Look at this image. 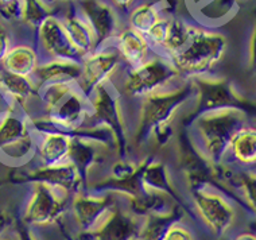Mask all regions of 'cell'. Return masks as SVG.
<instances>
[{"mask_svg":"<svg viewBox=\"0 0 256 240\" xmlns=\"http://www.w3.org/2000/svg\"><path fill=\"white\" fill-rule=\"evenodd\" d=\"M110 3H112V7L114 8H119L122 11H127L134 6L135 3V0H110Z\"/></svg>","mask_w":256,"mask_h":240,"instance_id":"34","label":"cell"},{"mask_svg":"<svg viewBox=\"0 0 256 240\" xmlns=\"http://www.w3.org/2000/svg\"><path fill=\"white\" fill-rule=\"evenodd\" d=\"M0 112H2V111H0Z\"/></svg>","mask_w":256,"mask_h":240,"instance_id":"41","label":"cell"},{"mask_svg":"<svg viewBox=\"0 0 256 240\" xmlns=\"http://www.w3.org/2000/svg\"><path fill=\"white\" fill-rule=\"evenodd\" d=\"M22 0H0V15L6 20L20 19Z\"/></svg>","mask_w":256,"mask_h":240,"instance_id":"29","label":"cell"},{"mask_svg":"<svg viewBox=\"0 0 256 240\" xmlns=\"http://www.w3.org/2000/svg\"><path fill=\"white\" fill-rule=\"evenodd\" d=\"M168 28H170V19L168 18L162 16L158 22L155 23L154 27L144 36L151 48L160 50V52L164 50L168 36Z\"/></svg>","mask_w":256,"mask_h":240,"instance_id":"28","label":"cell"},{"mask_svg":"<svg viewBox=\"0 0 256 240\" xmlns=\"http://www.w3.org/2000/svg\"><path fill=\"white\" fill-rule=\"evenodd\" d=\"M160 18L162 14L156 3H143L130 14V28L146 36Z\"/></svg>","mask_w":256,"mask_h":240,"instance_id":"24","label":"cell"},{"mask_svg":"<svg viewBox=\"0 0 256 240\" xmlns=\"http://www.w3.org/2000/svg\"><path fill=\"white\" fill-rule=\"evenodd\" d=\"M234 240H256V235L252 234V232H244V234H240L238 236H236Z\"/></svg>","mask_w":256,"mask_h":240,"instance_id":"37","label":"cell"},{"mask_svg":"<svg viewBox=\"0 0 256 240\" xmlns=\"http://www.w3.org/2000/svg\"><path fill=\"white\" fill-rule=\"evenodd\" d=\"M178 214L174 212L150 214L146 222L140 227L138 240H164L168 228L178 222Z\"/></svg>","mask_w":256,"mask_h":240,"instance_id":"23","label":"cell"},{"mask_svg":"<svg viewBox=\"0 0 256 240\" xmlns=\"http://www.w3.org/2000/svg\"><path fill=\"white\" fill-rule=\"evenodd\" d=\"M164 240H194L193 235L190 234L188 228L181 226L180 222H174L172 227L168 228V234L164 236Z\"/></svg>","mask_w":256,"mask_h":240,"instance_id":"30","label":"cell"},{"mask_svg":"<svg viewBox=\"0 0 256 240\" xmlns=\"http://www.w3.org/2000/svg\"><path fill=\"white\" fill-rule=\"evenodd\" d=\"M81 77V61L77 60H50L40 64L34 73V81L38 86L52 82H70L77 84Z\"/></svg>","mask_w":256,"mask_h":240,"instance_id":"17","label":"cell"},{"mask_svg":"<svg viewBox=\"0 0 256 240\" xmlns=\"http://www.w3.org/2000/svg\"><path fill=\"white\" fill-rule=\"evenodd\" d=\"M61 20L68 36L70 38L73 48L81 60L88 57L89 54H92L96 50V36L93 34L90 26L85 22V19L80 14L69 10Z\"/></svg>","mask_w":256,"mask_h":240,"instance_id":"20","label":"cell"},{"mask_svg":"<svg viewBox=\"0 0 256 240\" xmlns=\"http://www.w3.org/2000/svg\"><path fill=\"white\" fill-rule=\"evenodd\" d=\"M36 182H44L52 186L61 189L70 194L72 192L78 189L82 176L80 170L72 164L70 160L66 164L52 166V168H42L40 166L32 174Z\"/></svg>","mask_w":256,"mask_h":240,"instance_id":"19","label":"cell"},{"mask_svg":"<svg viewBox=\"0 0 256 240\" xmlns=\"http://www.w3.org/2000/svg\"><path fill=\"white\" fill-rule=\"evenodd\" d=\"M250 62L254 69H256V22L252 30L251 40H250Z\"/></svg>","mask_w":256,"mask_h":240,"instance_id":"33","label":"cell"},{"mask_svg":"<svg viewBox=\"0 0 256 240\" xmlns=\"http://www.w3.org/2000/svg\"><path fill=\"white\" fill-rule=\"evenodd\" d=\"M18 240H36V236L32 235L28 230H24V228H20L18 231Z\"/></svg>","mask_w":256,"mask_h":240,"instance_id":"36","label":"cell"},{"mask_svg":"<svg viewBox=\"0 0 256 240\" xmlns=\"http://www.w3.org/2000/svg\"><path fill=\"white\" fill-rule=\"evenodd\" d=\"M22 111L7 106L0 112V156L11 162H24L36 154V135Z\"/></svg>","mask_w":256,"mask_h":240,"instance_id":"5","label":"cell"},{"mask_svg":"<svg viewBox=\"0 0 256 240\" xmlns=\"http://www.w3.org/2000/svg\"><path fill=\"white\" fill-rule=\"evenodd\" d=\"M115 49L122 61L134 69L148 60L151 46L143 34L128 27L115 36Z\"/></svg>","mask_w":256,"mask_h":240,"instance_id":"16","label":"cell"},{"mask_svg":"<svg viewBox=\"0 0 256 240\" xmlns=\"http://www.w3.org/2000/svg\"><path fill=\"white\" fill-rule=\"evenodd\" d=\"M193 90L198 94L200 106L202 112L236 108L246 112L248 100L238 94L234 85L226 78H209L206 76L192 78Z\"/></svg>","mask_w":256,"mask_h":240,"instance_id":"10","label":"cell"},{"mask_svg":"<svg viewBox=\"0 0 256 240\" xmlns=\"http://www.w3.org/2000/svg\"><path fill=\"white\" fill-rule=\"evenodd\" d=\"M46 116V123L53 126L52 131H74L86 122L89 102L80 92L77 84L52 82L40 88V96Z\"/></svg>","mask_w":256,"mask_h":240,"instance_id":"2","label":"cell"},{"mask_svg":"<svg viewBox=\"0 0 256 240\" xmlns=\"http://www.w3.org/2000/svg\"><path fill=\"white\" fill-rule=\"evenodd\" d=\"M0 240H18V239H14L12 236H7L3 234V235L0 236Z\"/></svg>","mask_w":256,"mask_h":240,"instance_id":"38","label":"cell"},{"mask_svg":"<svg viewBox=\"0 0 256 240\" xmlns=\"http://www.w3.org/2000/svg\"><path fill=\"white\" fill-rule=\"evenodd\" d=\"M226 48L224 34L193 26L185 46L168 60L181 76L194 78L209 74L222 61Z\"/></svg>","mask_w":256,"mask_h":240,"instance_id":"1","label":"cell"},{"mask_svg":"<svg viewBox=\"0 0 256 240\" xmlns=\"http://www.w3.org/2000/svg\"><path fill=\"white\" fill-rule=\"evenodd\" d=\"M80 15L96 36V50L104 48L119 34V19L115 8L102 0H80Z\"/></svg>","mask_w":256,"mask_h":240,"instance_id":"11","label":"cell"},{"mask_svg":"<svg viewBox=\"0 0 256 240\" xmlns=\"http://www.w3.org/2000/svg\"><path fill=\"white\" fill-rule=\"evenodd\" d=\"M66 192L44 182H34L31 196L24 209V222L31 226H52L61 220L66 210Z\"/></svg>","mask_w":256,"mask_h":240,"instance_id":"7","label":"cell"},{"mask_svg":"<svg viewBox=\"0 0 256 240\" xmlns=\"http://www.w3.org/2000/svg\"><path fill=\"white\" fill-rule=\"evenodd\" d=\"M234 3H236V4H238V3H240V2H247V0H234Z\"/></svg>","mask_w":256,"mask_h":240,"instance_id":"40","label":"cell"},{"mask_svg":"<svg viewBox=\"0 0 256 240\" xmlns=\"http://www.w3.org/2000/svg\"><path fill=\"white\" fill-rule=\"evenodd\" d=\"M193 202L201 220L213 235L221 238L234 226L236 218L234 206L220 193L209 188H198L193 193Z\"/></svg>","mask_w":256,"mask_h":240,"instance_id":"9","label":"cell"},{"mask_svg":"<svg viewBox=\"0 0 256 240\" xmlns=\"http://www.w3.org/2000/svg\"><path fill=\"white\" fill-rule=\"evenodd\" d=\"M122 65V58L114 48L94 50L88 57L81 60V77L77 88L85 98H90L98 88L106 86L114 80Z\"/></svg>","mask_w":256,"mask_h":240,"instance_id":"8","label":"cell"},{"mask_svg":"<svg viewBox=\"0 0 256 240\" xmlns=\"http://www.w3.org/2000/svg\"><path fill=\"white\" fill-rule=\"evenodd\" d=\"M180 76L168 57L155 56L128 72L122 82V90L127 96L147 98L168 89Z\"/></svg>","mask_w":256,"mask_h":240,"instance_id":"4","label":"cell"},{"mask_svg":"<svg viewBox=\"0 0 256 240\" xmlns=\"http://www.w3.org/2000/svg\"><path fill=\"white\" fill-rule=\"evenodd\" d=\"M156 4H158L162 16L168 18V16H172V14L177 11L178 0H160Z\"/></svg>","mask_w":256,"mask_h":240,"instance_id":"32","label":"cell"},{"mask_svg":"<svg viewBox=\"0 0 256 240\" xmlns=\"http://www.w3.org/2000/svg\"><path fill=\"white\" fill-rule=\"evenodd\" d=\"M10 222H11V218L7 214H4V212H2L0 214V236L4 234V231L10 226Z\"/></svg>","mask_w":256,"mask_h":240,"instance_id":"35","label":"cell"},{"mask_svg":"<svg viewBox=\"0 0 256 240\" xmlns=\"http://www.w3.org/2000/svg\"><path fill=\"white\" fill-rule=\"evenodd\" d=\"M246 112L236 108L202 112L196 127L205 156L216 164L226 160L234 134L246 126Z\"/></svg>","mask_w":256,"mask_h":240,"instance_id":"3","label":"cell"},{"mask_svg":"<svg viewBox=\"0 0 256 240\" xmlns=\"http://www.w3.org/2000/svg\"><path fill=\"white\" fill-rule=\"evenodd\" d=\"M72 210L78 227L84 232L93 234L115 210V204L106 197L78 196L73 201Z\"/></svg>","mask_w":256,"mask_h":240,"instance_id":"13","label":"cell"},{"mask_svg":"<svg viewBox=\"0 0 256 240\" xmlns=\"http://www.w3.org/2000/svg\"><path fill=\"white\" fill-rule=\"evenodd\" d=\"M228 156L234 164L244 168L256 166V128L243 126L234 134L230 144Z\"/></svg>","mask_w":256,"mask_h":240,"instance_id":"22","label":"cell"},{"mask_svg":"<svg viewBox=\"0 0 256 240\" xmlns=\"http://www.w3.org/2000/svg\"><path fill=\"white\" fill-rule=\"evenodd\" d=\"M38 42L40 49L50 60H77L81 58L72 44L64 23L56 15H52L38 27Z\"/></svg>","mask_w":256,"mask_h":240,"instance_id":"12","label":"cell"},{"mask_svg":"<svg viewBox=\"0 0 256 240\" xmlns=\"http://www.w3.org/2000/svg\"><path fill=\"white\" fill-rule=\"evenodd\" d=\"M11 48H12V44H11L8 32L6 30V27L3 24H0V64L3 62V60H4Z\"/></svg>","mask_w":256,"mask_h":240,"instance_id":"31","label":"cell"},{"mask_svg":"<svg viewBox=\"0 0 256 240\" xmlns=\"http://www.w3.org/2000/svg\"><path fill=\"white\" fill-rule=\"evenodd\" d=\"M193 90L192 84H184L174 89H164L158 94L144 98L139 119V132L148 131L159 132L170 124L172 116L176 115L182 102L189 98Z\"/></svg>","mask_w":256,"mask_h":240,"instance_id":"6","label":"cell"},{"mask_svg":"<svg viewBox=\"0 0 256 240\" xmlns=\"http://www.w3.org/2000/svg\"><path fill=\"white\" fill-rule=\"evenodd\" d=\"M192 28H193L192 24L184 22L181 19H170L168 40H166V44L162 50L164 57H172L185 46L188 40H189Z\"/></svg>","mask_w":256,"mask_h":240,"instance_id":"25","label":"cell"},{"mask_svg":"<svg viewBox=\"0 0 256 240\" xmlns=\"http://www.w3.org/2000/svg\"><path fill=\"white\" fill-rule=\"evenodd\" d=\"M52 3H54V2H61V3H70V2H74V0H50Z\"/></svg>","mask_w":256,"mask_h":240,"instance_id":"39","label":"cell"},{"mask_svg":"<svg viewBox=\"0 0 256 240\" xmlns=\"http://www.w3.org/2000/svg\"><path fill=\"white\" fill-rule=\"evenodd\" d=\"M36 156L42 168H52L70 160L73 136L64 131L36 132Z\"/></svg>","mask_w":256,"mask_h":240,"instance_id":"14","label":"cell"},{"mask_svg":"<svg viewBox=\"0 0 256 240\" xmlns=\"http://www.w3.org/2000/svg\"><path fill=\"white\" fill-rule=\"evenodd\" d=\"M52 15L53 8L44 0H22L20 19L31 28L38 30V27Z\"/></svg>","mask_w":256,"mask_h":240,"instance_id":"26","label":"cell"},{"mask_svg":"<svg viewBox=\"0 0 256 240\" xmlns=\"http://www.w3.org/2000/svg\"><path fill=\"white\" fill-rule=\"evenodd\" d=\"M0 66L11 74L32 77L40 66V56L28 44H16L10 49Z\"/></svg>","mask_w":256,"mask_h":240,"instance_id":"21","label":"cell"},{"mask_svg":"<svg viewBox=\"0 0 256 240\" xmlns=\"http://www.w3.org/2000/svg\"><path fill=\"white\" fill-rule=\"evenodd\" d=\"M234 186L240 192L242 200L246 202L248 209L256 214V174L244 173L230 178Z\"/></svg>","mask_w":256,"mask_h":240,"instance_id":"27","label":"cell"},{"mask_svg":"<svg viewBox=\"0 0 256 240\" xmlns=\"http://www.w3.org/2000/svg\"><path fill=\"white\" fill-rule=\"evenodd\" d=\"M140 227L134 216L115 208L102 227L89 235L92 240H135L139 236Z\"/></svg>","mask_w":256,"mask_h":240,"instance_id":"18","label":"cell"},{"mask_svg":"<svg viewBox=\"0 0 256 240\" xmlns=\"http://www.w3.org/2000/svg\"><path fill=\"white\" fill-rule=\"evenodd\" d=\"M0 92L7 106L26 112L28 104L40 96V86L32 77H22L7 73L0 68Z\"/></svg>","mask_w":256,"mask_h":240,"instance_id":"15","label":"cell"}]
</instances>
